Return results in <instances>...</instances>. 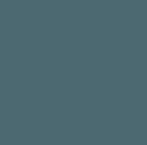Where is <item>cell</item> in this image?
Returning a JSON list of instances; mask_svg holds the SVG:
<instances>
[]
</instances>
